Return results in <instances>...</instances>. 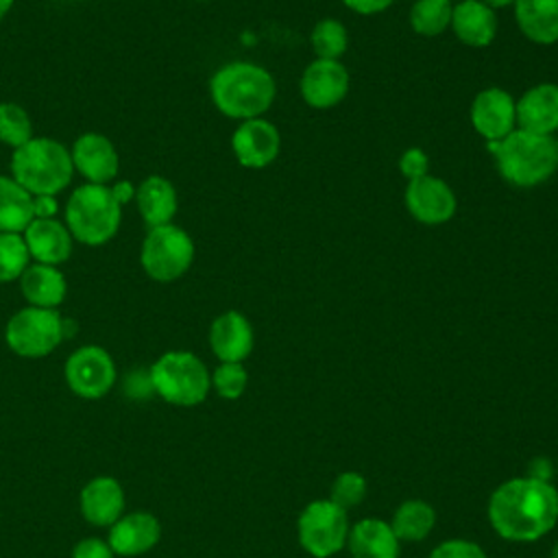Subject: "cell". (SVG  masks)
Segmentation results:
<instances>
[{
	"label": "cell",
	"mask_w": 558,
	"mask_h": 558,
	"mask_svg": "<svg viewBox=\"0 0 558 558\" xmlns=\"http://www.w3.org/2000/svg\"><path fill=\"white\" fill-rule=\"evenodd\" d=\"M456 37L473 48H486L497 35V15L482 0H460L451 13Z\"/></svg>",
	"instance_id": "603a6c76"
},
{
	"label": "cell",
	"mask_w": 558,
	"mask_h": 558,
	"mask_svg": "<svg viewBox=\"0 0 558 558\" xmlns=\"http://www.w3.org/2000/svg\"><path fill=\"white\" fill-rule=\"evenodd\" d=\"M31 262L22 233H0V283L17 281Z\"/></svg>",
	"instance_id": "f546056e"
},
{
	"label": "cell",
	"mask_w": 558,
	"mask_h": 558,
	"mask_svg": "<svg viewBox=\"0 0 558 558\" xmlns=\"http://www.w3.org/2000/svg\"><path fill=\"white\" fill-rule=\"evenodd\" d=\"M488 519L506 541H536L558 519V493L541 477L508 480L493 493Z\"/></svg>",
	"instance_id": "6da1fadb"
},
{
	"label": "cell",
	"mask_w": 558,
	"mask_h": 558,
	"mask_svg": "<svg viewBox=\"0 0 558 558\" xmlns=\"http://www.w3.org/2000/svg\"><path fill=\"white\" fill-rule=\"evenodd\" d=\"M429 558H486L484 549L471 541H462V538H453V541H445L442 545H438Z\"/></svg>",
	"instance_id": "836d02e7"
},
{
	"label": "cell",
	"mask_w": 558,
	"mask_h": 558,
	"mask_svg": "<svg viewBox=\"0 0 558 558\" xmlns=\"http://www.w3.org/2000/svg\"><path fill=\"white\" fill-rule=\"evenodd\" d=\"M279 146L281 137L277 126L264 118L244 120L231 135V148L235 159L240 161V166L253 170L272 163L279 155Z\"/></svg>",
	"instance_id": "5bb4252c"
},
{
	"label": "cell",
	"mask_w": 558,
	"mask_h": 558,
	"mask_svg": "<svg viewBox=\"0 0 558 558\" xmlns=\"http://www.w3.org/2000/svg\"><path fill=\"white\" fill-rule=\"evenodd\" d=\"M28 255L37 264L61 266L72 257L74 238L59 218H33L22 233Z\"/></svg>",
	"instance_id": "e0dca14e"
},
{
	"label": "cell",
	"mask_w": 558,
	"mask_h": 558,
	"mask_svg": "<svg viewBox=\"0 0 558 558\" xmlns=\"http://www.w3.org/2000/svg\"><path fill=\"white\" fill-rule=\"evenodd\" d=\"M209 347L220 362H242L253 351V327L235 310L222 312L209 327Z\"/></svg>",
	"instance_id": "d6986e66"
},
{
	"label": "cell",
	"mask_w": 558,
	"mask_h": 558,
	"mask_svg": "<svg viewBox=\"0 0 558 558\" xmlns=\"http://www.w3.org/2000/svg\"><path fill=\"white\" fill-rule=\"evenodd\" d=\"M451 0H416L410 9V26L423 37H436L451 26Z\"/></svg>",
	"instance_id": "83f0119b"
},
{
	"label": "cell",
	"mask_w": 558,
	"mask_h": 558,
	"mask_svg": "<svg viewBox=\"0 0 558 558\" xmlns=\"http://www.w3.org/2000/svg\"><path fill=\"white\" fill-rule=\"evenodd\" d=\"M349 549L353 558H397L399 538L390 523L381 519H362L349 530Z\"/></svg>",
	"instance_id": "cb8c5ba5"
},
{
	"label": "cell",
	"mask_w": 558,
	"mask_h": 558,
	"mask_svg": "<svg viewBox=\"0 0 558 558\" xmlns=\"http://www.w3.org/2000/svg\"><path fill=\"white\" fill-rule=\"evenodd\" d=\"M312 48L318 59H340L349 46L347 28L338 20H320L312 31Z\"/></svg>",
	"instance_id": "4dcf8cb0"
},
{
	"label": "cell",
	"mask_w": 558,
	"mask_h": 558,
	"mask_svg": "<svg viewBox=\"0 0 558 558\" xmlns=\"http://www.w3.org/2000/svg\"><path fill=\"white\" fill-rule=\"evenodd\" d=\"M72 163L74 172H78L87 183L96 185H109L118 179L120 172V155L116 144L96 131L81 133L72 148Z\"/></svg>",
	"instance_id": "8fae6325"
},
{
	"label": "cell",
	"mask_w": 558,
	"mask_h": 558,
	"mask_svg": "<svg viewBox=\"0 0 558 558\" xmlns=\"http://www.w3.org/2000/svg\"><path fill=\"white\" fill-rule=\"evenodd\" d=\"M72 558H116V554L105 538L85 536L72 547Z\"/></svg>",
	"instance_id": "e575fe53"
},
{
	"label": "cell",
	"mask_w": 558,
	"mask_h": 558,
	"mask_svg": "<svg viewBox=\"0 0 558 558\" xmlns=\"http://www.w3.org/2000/svg\"><path fill=\"white\" fill-rule=\"evenodd\" d=\"M349 92V72L336 59L312 61L301 76V96L314 109L338 105Z\"/></svg>",
	"instance_id": "2e32d148"
},
{
	"label": "cell",
	"mask_w": 558,
	"mask_h": 558,
	"mask_svg": "<svg viewBox=\"0 0 558 558\" xmlns=\"http://www.w3.org/2000/svg\"><path fill=\"white\" fill-rule=\"evenodd\" d=\"M17 281L24 301L33 307L57 310L68 296V281L59 266L31 262Z\"/></svg>",
	"instance_id": "7402d4cb"
},
{
	"label": "cell",
	"mask_w": 558,
	"mask_h": 558,
	"mask_svg": "<svg viewBox=\"0 0 558 558\" xmlns=\"http://www.w3.org/2000/svg\"><path fill=\"white\" fill-rule=\"evenodd\" d=\"M427 166H429V159L421 148H408L399 159V170L408 181L427 174Z\"/></svg>",
	"instance_id": "d590c367"
},
{
	"label": "cell",
	"mask_w": 558,
	"mask_h": 558,
	"mask_svg": "<svg viewBox=\"0 0 558 558\" xmlns=\"http://www.w3.org/2000/svg\"><path fill=\"white\" fill-rule=\"evenodd\" d=\"M109 187H111L116 201H118L122 207H124L126 203L135 201V187H137V185H133L129 179H116Z\"/></svg>",
	"instance_id": "ab89813d"
},
{
	"label": "cell",
	"mask_w": 558,
	"mask_h": 558,
	"mask_svg": "<svg viewBox=\"0 0 558 558\" xmlns=\"http://www.w3.org/2000/svg\"><path fill=\"white\" fill-rule=\"evenodd\" d=\"M521 33L541 46L558 41V0H514Z\"/></svg>",
	"instance_id": "d4e9b609"
},
{
	"label": "cell",
	"mask_w": 558,
	"mask_h": 558,
	"mask_svg": "<svg viewBox=\"0 0 558 558\" xmlns=\"http://www.w3.org/2000/svg\"><path fill=\"white\" fill-rule=\"evenodd\" d=\"M135 207L148 229L172 222L179 209L174 183L161 174H148L135 187Z\"/></svg>",
	"instance_id": "44dd1931"
},
{
	"label": "cell",
	"mask_w": 558,
	"mask_h": 558,
	"mask_svg": "<svg viewBox=\"0 0 558 558\" xmlns=\"http://www.w3.org/2000/svg\"><path fill=\"white\" fill-rule=\"evenodd\" d=\"M63 379L76 397L96 401L111 392L118 379V368L105 347L83 344L68 355L63 364Z\"/></svg>",
	"instance_id": "9c48e42d"
},
{
	"label": "cell",
	"mask_w": 558,
	"mask_h": 558,
	"mask_svg": "<svg viewBox=\"0 0 558 558\" xmlns=\"http://www.w3.org/2000/svg\"><path fill=\"white\" fill-rule=\"evenodd\" d=\"M126 497L116 477L98 475L89 480L78 493L81 517L94 527H111L124 514Z\"/></svg>",
	"instance_id": "ac0fdd59"
},
{
	"label": "cell",
	"mask_w": 558,
	"mask_h": 558,
	"mask_svg": "<svg viewBox=\"0 0 558 558\" xmlns=\"http://www.w3.org/2000/svg\"><path fill=\"white\" fill-rule=\"evenodd\" d=\"M499 174L517 187H534L558 170V140L514 129L499 142H488Z\"/></svg>",
	"instance_id": "3957f363"
},
{
	"label": "cell",
	"mask_w": 558,
	"mask_h": 558,
	"mask_svg": "<svg viewBox=\"0 0 558 558\" xmlns=\"http://www.w3.org/2000/svg\"><path fill=\"white\" fill-rule=\"evenodd\" d=\"M517 124L523 131L551 135L558 131V85L541 83L527 89L517 102Z\"/></svg>",
	"instance_id": "ffe728a7"
},
{
	"label": "cell",
	"mask_w": 558,
	"mask_h": 558,
	"mask_svg": "<svg viewBox=\"0 0 558 558\" xmlns=\"http://www.w3.org/2000/svg\"><path fill=\"white\" fill-rule=\"evenodd\" d=\"M551 558H558V543H556V547H554V551H551Z\"/></svg>",
	"instance_id": "7bdbcfd3"
},
{
	"label": "cell",
	"mask_w": 558,
	"mask_h": 558,
	"mask_svg": "<svg viewBox=\"0 0 558 558\" xmlns=\"http://www.w3.org/2000/svg\"><path fill=\"white\" fill-rule=\"evenodd\" d=\"M13 2H15V0H0V22L7 17V13H9L11 7H13Z\"/></svg>",
	"instance_id": "b9f144b4"
},
{
	"label": "cell",
	"mask_w": 558,
	"mask_h": 558,
	"mask_svg": "<svg viewBox=\"0 0 558 558\" xmlns=\"http://www.w3.org/2000/svg\"><path fill=\"white\" fill-rule=\"evenodd\" d=\"M405 207L423 225H442L456 214V194L438 177L423 174L405 187Z\"/></svg>",
	"instance_id": "7c38bea8"
},
{
	"label": "cell",
	"mask_w": 558,
	"mask_h": 558,
	"mask_svg": "<svg viewBox=\"0 0 558 558\" xmlns=\"http://www.w3.org/2000/svg\"><path fill=\"white\" fill-rule=\"evenodd\" d=\"M366 495V480L360 473H340L331 486V501L342 510L357 506Z\"/></svg>",
	"instance_id": "d6a6232c"
},
{
	"label": "cell",
	"mask_w": 558,
	"mask_h": 558,
	"mask_svg": "<svg viewBox=\"0 0 558 558\" xmlns=\"http://www.w3.org/2000/svg\"><path fill=\"white\" fill-rule=\"evenodd\" d=\"M486 7H490L493 11L495 9H504V7H510V4H514V0H482Z\"/></svg>",
	"instance_id": "60d3db41"
},
{
	"label": "cell",
	"mask_w": 558,
	"mask_h": 558,
	"mask_svg": "<svg viewBox=\"0 0 558 558\" xmlns=\"http://www.w3.org/2000/svg\"><path fill=\"white\" fill-rule=\"evenodd\" d=\"M272 74L248 61H231L209 78V96L214 107L233 120L259 118L275 100Z\"/></svg>",
	"instance_id": "7a4b0ae2"
},
{
	"label": "cell",
	"mask_w": 558,
	"mask_h": 558,
	"mask_svg": "<svg viewBox=\"0 0 558 558\" xmlns=\"http://www.w3.org/2000/svg\"><path fill=\"white\" fill-rule=\"evenodd\" d=\"M351 11L360 15H375L386 11L395 0H342Z\"/></svg>",
	"instance_id": "74e56055"
},
{
	"label": "cell",
	"mask_w": 558,
	"mask_h": 558,
	"mask_svg": "<svg viewBox=\"0 0 558 558\" xmlns=\"http://www.w3.org/2000/svg\"><path fill=\"white\" fill-rule=\"evenodd\" d=\"M471 124L486 142H499L514 131V98L499 87L482 89L471 102Z\"/></svg>",
	"instance_id": "4fadbf2b"
},
{
	"label": "cell",
	"mask_w": 558,
	"mask_h": 558,
	"mask_svg": "<svg viewBox=\"0 0 558 558\" xmlns=\"http://www.w3.org/2000/svg\"><path fill=\"white\" fill-rule=\"evenodd\" d=\"M124 392L131 399H148L150 395H155L150 373L148 371H131L124 379Z\"/></svg>",
	"instance_id": "8d00e7d4"
},
{
	"label": "cell",
	"mask_w": 558,
	"mask_h": 558,
	"mask_svg": "<svg viewBox=\"0 0 558 558\" xmlns=\"http://www.w3.org/2000/svg\"><path fill=\"white\" fill-rule=\"evenodd\" d=\"M155 395L166 403L192 408L205 401L211 375L203 360L190 351H166L148 368Z\"/></svg>",
	"instance_id": "8992f818"
},
{
	"label": "cell",
	"mask_w": 558,
	"mask_h": 558,
	"mask_svg": "<svg viewBox=\"0 0 558 558\" xmlns=\"http://www.w3.org/2000/svg\"><path fill=\"white\" fill-rule=\"evenodd\" d=\"M436 514L427 501L410 499L403 501L392 517V532L399 541H423L434 527Z\"/></svg>",
	"instance_id": "4316f807"
},
{
	"label": "cell",
	"mask_w": 558,
	"mask_h": 558,
	"mask_svg": "<svg viewBox=\"0 0 558 558\" xmlns=\"http://www.w3.org/2000/svg\"><path fill=\"white\" fill-rule=\"evenodd\" d=\"M347 510L331 499H316L299 517V541L314 558H329L347 543Z\"/></svg>",
	"instance_id": "30bf717a"
},
{
	"label": "cell",
	"mask_w": 558,
	"mask_h": 558,
	"mask_svg": "<svg viewBox=\"0 0 558 558\" xmlns=\"http://www.w3.org/2000/svg\"><path fill=\"white\" fill-rule=\"evenodd\" d=\"M65 320L59 310L26 305L7 320L4 342L20 357H46L68 338Z\"/></svg>",
	"instance_id": "52a82bcc"
},
{
	"label": "cell",
	"mask_w": 558,
	"mask_h": 558,
	"mask_svg": "<svg viewBox=\"0 0 558 558\" xmlns=\"http://www.w3.org/2000/svg\"><path fill=\"white\" fill-rule=\"evenodd\" d=\"M246 368L242 362H220L216 371L211 373V388L222 397V399H238L246 390Z\"/></svg>",
	"instance_id": "1f68e13d"
},
{
	"label": "cell",
	"mask_w": 558,
	"mask_h": 558,
	"mask_svg": "<svg viewBox=\"0 0 558 558\" xmlns=\"http://www.w3.org/2000/svg\"><path fill=\"white\" fill-rule=\"evenodd\" d=\"M161 538V523L153 512H124L107 534V543L116 556L135 558L148 554Z\"/></svg>",
	"instance_id": "9a60e30c"
},
{
	"label": "cell",
	"mask_w": 558,
	"mask_h": 558,
	"mask_svg": "<svg viewBox=\"0 0 558 558\" xmlns=\"http://www.w3.org/2000/svg\"><path fill=\"white\" fill-rule=\"evenodd\" d=\"M194 262L192 235L174 222L150 227L142 240V270L157 283H170L183 277Z\"/></svg>",
	"instance_id": "ba28073f"
},
{
	"label": "cell",
	"mask_w": 558,
	"mask_h": 558,
	"mask_svg": "<svg viewBox=\"0 0 558 558\" xmlns=\"http://www.w3.org/2000/svg\"><path fill=\"white\" fill-rule=\"evenodd\" d=\"M33 218V194L11 174H0V233H24Z\"/></svg>",
	"instance_id": "484cf974"
},
{
	"label": "cell",
	"mask_w": 558,
	"mask_h": 558,
	"mask_svg": "<svg viewBox=\"0 0 558 558\" xmlns=\"http://www.w3.org/2000/svg\"><path fill=\"white\" fill-rule=\"evenodd\" d=\"M59 211V203L57 196H33V214L35 218H57Z\"/></svg>",
	"instance_id": "f35d334b"
},
{
	"label": "cell",
	"mask_w": 558,
	"mask_h": 558,
	"mask_svg": "<svg viewBox=\"0 0 558 558\" xmlns=\"http://www.w3.org/2000/svg\"><path fill=\"white\" fill-rule=\"evenodd\" d=\"M65 227L74 242L85 246H102L116 238L122 225V205L109 185L83 183L72 190L65 203Z\"/></svg>",
	"instance_id": "5b68a950"
},
{
	"label": "cell",
	"mask_w": 558,
	"mask_h": 558,
	"mask_svg": "<svg viewBox=\"0 0 558 558\" xmlns=\"http://www.w3.org/2000/svg\"><path fill=\"white\" fill-rule=\"evenodd\" d=\"M11 177L33 196H57L74 177L70 148L52 137L35 135L11 153Z\"/></svg>",
	"instance_id": "277c9868"
},
{
	"label": "cell",
	"mask_w": 558,
	"mask_h": 558,
	"mask_svg": "<svg viewBox=\"0 0 558 558\" xmlns=\"http://www.w3.org/2000/svg\"><path fill=\"white\" fill-rule=\"evenodd\" d=\"M33 120L17 102H0V142L13 150L33 140Z\"/></svg>",
	"instance_id": "f1b7e54d"
}]
</instances>
